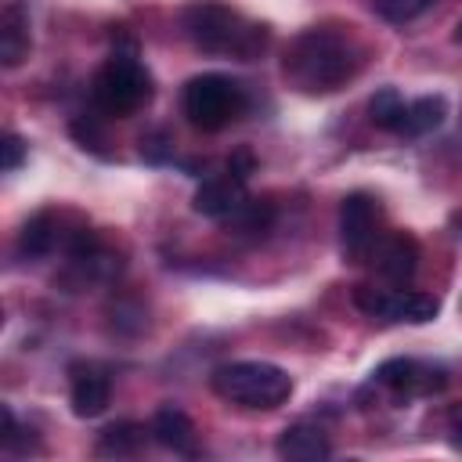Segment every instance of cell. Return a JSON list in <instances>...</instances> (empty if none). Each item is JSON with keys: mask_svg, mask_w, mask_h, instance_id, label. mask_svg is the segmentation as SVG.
Returning a JSON list of instances; mask_svg holds the SVG:
<instances>
[{"mask_svg": "<svg viewBox=\"0 0 462 462\" xmlns=\"http://www.w3.org/2000/svg\"><path fill=\"white\" fill-rule=\"evenodd\" d=\"M361 69L357 40L339 25H310L285 47L282 76L300 94H332Z\"/></svg>", "mask_w": 462, "mask_h": 462, "instance_id": "cell-1", "label": "cell"}, {"mask_svg": "<svg viewBox=\"0 0 462 462\" xmlns=\"http://www.w3.org/2000/svg\"><path fill=\"white\" fill-rule=\"evenodd\" d=\"M180 25L188 40L206 54H227V58L249 61L267 47V25H256L242 11L217 0H199L184 7Z\"/></svg>", "mask_w": 462, "mask_h": 462, "instance_id": "cell-2", "label": "cell"}, {"mask_svg": "<svg viewBox=\"0 0 462 462\" xmlns=\"http://www.w3.org/2000/svg\"><path fill=\"white\" fill-rule=\"evenodd\" d=\"M213 390L238 404V408H253V411H271L278 404L289 401L292 393V375L271 361H231V365H220L213 375H209Z\"/></svg>", "mask_w": 462, "mask_h": 462, "instance_id": "cell-3", "label": "cell"}, {"mask_svg": "<svg viewBox=\"0 0 462 462\" xmlns=\"http://www.w3.org/2000/svg\"><path fill=\"white\" fill-rule=\"evenodd\" d=\"M94 108L116 119L134 116L152 97V76L134 54H112L90 79Z\"/></svg>", "mask_w": 462, "mask_h": 462, "instance_id": "cell-4", "label": "cell"}, {"mask_svg": "<svg viewBox=\"0 0 462 462\" xmlns=\"http://www.w3.org/2000/svg\"><path fill=\"white\" fill-rule=\"evenodd\" d=\"M180 108H184V116H188V123H191L195 130L217 134V130H224L231 119L242 116V108H245V90H242L231 76L202 72V76H191V79L184 83Z\"/></svg>", "mask_w": 462, "mask_h": 462, "instance_id": "cell-5", "label": "cell"}, {"mask_svg": "<svg viewBox=\"0 0 462 462\" xmlns=\"http://www.w3.org/2000/svg\"><path fill=\"white\" fill-rule=\"evenodd\" d=\"M354 303L368 314V318H383V321H408V325H426L437 318L440 300L430 292H415V289H372V285H357L354 289Z\"/></svg>", "mask_w": 462, "mask_h": 462, "instance_id": "cell-6", "label": "cell"}, {"mask_svg": "<svg viewBox=\"0 0 462 462\" xmlns=\"http://www.w3.org/2000/svg\"><path fill=\"white\" fill-rule=\"evenodd\" d=\"M375 224H379V206L372 195L354 191L339 202V242L350 260H365L375 249Z\"/></svg>", "mask_w": 462, "mask_h": 462, "instance_id": "cell-7", "label": "cell"}, {"mask_svg": "<svg viewBox=\"0 0 462 462\" xmlns=\"http://www.w3.org/2000/svg\"><path fill=\"white\" fill-rule=\"evenodd\" d=\"M375 383H383L397 393H430V390L444 386V372L430 368V365H419L411 357H390L375 368Z\"/></svg>", "mask_w": 462, "mask_h": 462, "instance_id": "cell-8", "label": "cell"}, {"mask_svg": "<svg viewBox=\"0 0 462 462\" xmlns=\"http://www.w3.org/2000/svg\"><path fill=\"white\" fill-rule=\"evenodd\" d=\"M245 180H238L235 173H224V177H209L199 184L195 191V213L202 217H213V220H227L238 213V206L245 202Z\"/></svg>", "mask_w": 462, "mask_h": 462, "instance_id": "cell-9", "label": "cell"}, {"mask_svg": "<svg viewBox=\"0 0 462 462\" xmlns=\"http://www.w3.org/2000/svg\"><path fill=\"white\" fill-rule=\"evenodd\" d=\"M108 397H112V383L101 368L94 365H76L72 368V383H69V401H72V411L79 419H94L108 408Z\"/></svg>", "mask_w": 462, "mask_h": 462, "instance_id": "cell-10", "label": "cell"}, {"mask_svg": "<svg viewBox=\"0 0 462 462\" xmlns=\"http://www.w3.org/2000/svg\"><path fill=\"white\" fill-rule=\"evenodd\" d=\"M375 271L386 282H393V285H408L415 278V271H419V245H415V238L404 235V231L383 238L375 245Z\"/></svg>", "mask_w": 462, "mask_h": 462, "instance_id": "cell-11", "label": "cell"}, {"mask_svg": "<svg viewBox=\"0 0 462 462\" xmlns=\"http://www.w3.org/2000/svg\"><path fill=\"white\" fill-rule=\"evenodd\" d=\"M278 455L289 458V462H321L332 455V444L325 437L321 426H310V422H292L278 433Z\"/></svg>", "mask_w": 462, "mask_h": 462, "instance_id": "cell-12", "label": "cell"}, {"mask_svg": "<svg viewBox=\"0 0 462 462\" xmlns=\"http://www.w3.org/2000/svg\"><path fill=\"white\" fill-rule=\"evenodd\" d=\"M29 54V11L22 0H7L0 11V61L4 69L22 65Z\"/></svg>", "mask_w": 462, "mask_h": 462, "instance_id": "cell-13", "label": "cell"}, {"mask_svg": "<svg viewBox=\"0 0 462 462\" xmlns=\"http://www.w3.org/2000/svg\"><path fill=\"white\" fill-rule=\"evenodd\" d=\"M166 451L173 455H195L199 451V433H195V422L180 411V408H159L155 419H152V430H148Z\"/></svg>", "mask_w": 462, "mask_h": 462, "instance_id": "cell-14", "label": "cell"}, {"mask_svg": "<svg viewBox=\"0 0 462 462\" xmlns=\"http://www.w3.org/2000/svg\"><path fill=\"white\" fill-rule=\"evenodd\" d=\"M448 116V101L440 94H426V97H415L404 105V123H401V134L404 137H422V134H433Z\"/></svg>", "mask_w": 462, "mask_h": 462, "instance_id": "cell-15", "label": "cell"}, {"mask_svg": "<svg viewBox=\"0 0 462 462\" xmlns=\"http://www.w3.org/2000/svg\"><path fill=\"white\" fill-rule=\"evenodd\" d=\"M54 245H58V220H54V213H36V217H29L22 224V231H18V253L25 260H40Z\"/></svg>", "mask_w": 462, "mask_h": 462, "instance_id": "cell-16", "label": "cell"}, {"mask_svg": "<svg viewBox=\"0 0 462 462\" xmlns=\"http://www.w3.org/2000/svg\"><path fill=\"white\" fill-rule=\"evenodd\" d=\"M144 448V426L137 422H116V426H105L101 437H97V455H137Z\"/></svg>", "mask_w": 462, "mask_h": 462, "instance_id": "cell-17", "label": "cell"}, {"mask_svg": "<svg viewBox=\"0 0 462 462\" xmlns=\"http://www.w3.org/2000/svg\"><path fill=\"white\" fill-rule=\"evenodd\" d=\"M404 97L393 90V87H383V90H375L372 94V101H368V116H372V123L379 126V130H390V134H401V123H404Z\"/></svg>", "mask_w": 462, "mask_h": 462, "instance_id": "cell-18", "label": "cell"}, {"mask_svg": "<svg viewBox=\"0 0 462 462\" xmlns=\"http://www.w3.org/2000/svg\"><path fill=\"white\" fill-rule=\"evenodd\" d=\"M271 220H274V209L263 199H245L238 206V213L227 217V224L235 227V235H245V238H260L271 227Z\"/></svg>", "mask_w": 462, "mask_h": 462, "instance_id": "cell-19", "label": "cell"}, {"mask_svg": "<svg viewBox=\"0 0 462 462\" xmlns=\"http://www.w3.org/2000/svg\"><path fill=\"white\" fill-rule=\"evenodd\" d=\"M372 7H375V14H379V18L404 25V22L419 18L422 11H430V7H433V0H372Z\"/></svg>", "mask_w": 462, "mask_h": 462, "instance_id": "cell-20", "label": "cell"}, {"mask_svg": "<svg viewBox=\"0 0 462 462\" xmlns=\"http://www.w3.org/2000/svg\"><path fill=\"white\" fill-rule=\"evenodd\" d=\"M0 152H4V173H14L18 166H22V159H25V141L18 137V134H4V144H0Z\"/></svg>", "mask_w": 462, "mask_h": 462, "instance_id": "cell-21", "label": "cell"}, {"mask_svg": "<svg viewBox=\"0 0 462 462\" xmlns=\"http://www.w3.org/2000/svg\"><path fill=\"white\" fill-rule=\"evenodd\" d=\"M72 137H76L83 148H90V152H101V144H105L101 130H97L90 119H72Z\"/></svg>", "mask_w": 462, "mask_h": 462, "instance_id": "cell-22", "label": "cell"}, {"mask_svg": "<svg viewBox=\"0 0 462 462\" xmlns=\"http://www.w3.org/2000/svg\"><path fill=\"white\" fill-rule=\"evenodd\" d=\"M141 155L144 159H152V162H162L166 155H170V137L159 130V134H148V137H141Z\"/></svg>", "mask_w": 462, "mask_h": 462, "instance_id": "cell-23", "label": "cell"}, {"mask_svg": "<svg viewBox=\"0 0 462 462\" xmlns=\"http://www.w3.org/2000/svg\"><path fill=\"white\" fill-rule=\"evenodd\" d=\"M227 173H235L238 180H245L249 173H253V155L242 148V152H235L231 159H227Z\"/></svg>", "mask_w": 462, "mask_h": 462, "instance_id": "cell-24", "label": "cell"}, {"mask_svg": "<svg viewBox=\"0 0 462 462\" xmlns=\"http://www.w3.org/2000/svg\"><path fill=\"white\" fill-rule=\"evenodd\" d=\"M451 440H455V448H462V404L451 411Z\"/></svg>", "mask_w": 462, "mask_h": 462, "instance_id": "cell-25", "label": "cell"}, {"mask_svg": "<svg viewBox=\"0 0 462 462\" xmlns=\"http://www.w3.org/2000/svg\"><path fill=\"white\" fill-rule=\"evenodd\" d=\"M455 40H458V43H462V22H458V29H455Z\"/></svg>", "mask_w": 462, "mask_h": 462, "instance_id": "cell-26", "label": "cell"}]
</instances>
